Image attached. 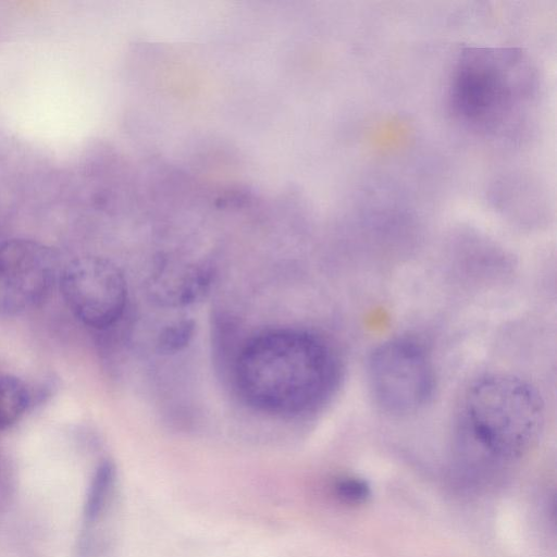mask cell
<instances>
[{
    "label": "cell",
    "instance_id": "cell-1",
    "mask_svg": "<svg viewBox=\"0 0 557 557\" xmlns=\"http://www.w3.org/2000/svg\"><path fill=\"white\" fill-rule=\"evenodd\" d=\"M240 397L258 411L296 417L309 413L332 395L339 376L331 345L307 330L280 327L251 337L234 368Z\"/></svg>",
    "mask_w": 557,
    "mask_h": 557
},
{
    "label": "cell",
    "instance_id": "cell-2",
    "mask_svg": "<svg viewBox=\"0 0 557 557\" xmlns=\"http://www.w3.org/2000/svg\"><path fill=\"white\" fill-rule=\"evenodd\" d=\"M537 71L522 49L467 47L451 70L448 106L465 127L485 136L511 134L535 107Z\"/></svg>",
    "mask_w": 557,
    "mask_h": 557
},
{
    "label": "cell",
    "instance_id": "cell-3",
    "mask_svg": "<svg viewBox=\"0 0 557 557\" xmlns=\"http://www.w3.org/2000/svg\"><path fill=\"white\" fill-rule=\"evenodd\" d=\"M543 421L544 404L536 388L511 374L480 377L462 401L461 425L467 440L495 460H510L527 451Z\"/></svg>",
    "mask_w": 557,
    "mask_h": 557
},
{
    "label": "cell",
    "instance_id": "cell-4",
    "mask_svg": "<svg viewBox=\"0 0 557 557\" xmlns=\"http://www.w3.org/2000/svg\"><path fill=\"white\" fill-rule=\"evenodd\" d=\"M368 379L377 405L393 414H408L433 396L435 375L424 348L409 338L377 346L368 362Z\"/></svg>",
    "mask_w": 557,
    "mask_h": 557
},
{
    "label": "cell",
    "instance_id": "cell-5",
    "mask_svg": "<svg viewBox=\"0 0 557 557\" xmlns=\"http://www.w3.org/2000/svg\"><path fill=\"white\" fill-rule=\"evenodd\" d=\"M60 288L70 311L91 329L111 327L126 308L125 277L102 257L84 256L69 262L61 273Z\"/></svg>",
    "mask_w": 557,
    "mask_h": 557
},
{
    "label": "cell",
    "instance_id": "cell-6",
    "mask_svg": "<svg viewBox=\"0 0 557 557\" xmlns=\"http://www.w3.org/2000/svg\"><path fill=\"white\" fill-rule=\"evenodd\" d=\"M58 255L26 238L0 243V315L14 317L38 307L57 280Z\"/></svg>",
    "mask_w": 557,
    "mask_h": 557
},
{
    "label": "cell",
    "instance_id": "cell-7",
    "mask_svg": "<svg viewBox=\"0 0 557 557\" xmlns=\"http://www.w3.org/2000/svg\"><path fill=\"white\" fill-rule=\"evenodd\" d=\"M211 276L210 270L203 264L165 259L150 274L148 293L162 306H187L207 293Z\"/></svg>",
    "mask_w": 557,
    "mask_h": 557
},
{
    "label": "cell",
    "instance_id": "cell-8",
    "mask_svg": "<svg viewBox=\"0 0 557 557\" xmlns=\"http://www.w3.org/2000/svg\"><path fill=\"white\" fill-rule=\"evenodd\" d=\"M116 471L110 460H103L96 468L84 502V523L94 524L106 510L115 483Z\"/></svg>",
    "mask_w": 557,
    "mask_h": 557
},
{
    "label": "cell",
    "instance_id": "cell-9",
    "mask_svg": "<svg viewBox=\"0 0 557 557\" xmlns=\"http://www.w3.org/2000/svg\"><path fill=\"white\" fill-rule=\"evenodd\" d=\"M30 401L27 386L18 377L8 374L0 375V431L15 422L26 411Z\"/></svg>",
    "mask_w": 557,
    "mask_h": 557
},
{
    "label": "cell",
    "instance_id": "cell-10",
    "mask_svg": "<svg viewBox=\"0 0 557 557\" xmlns=\"http://www.w3.org/2000/svg\"><path fill=\"white\" fill-rule=\"evenodd\" d=\"M195 332L193 320H177L165 326L159 335V347L165 352H175L188 345Z\"/></svg>",
    "mask_w": 557,
    "mask_h": 557
},
{
    "label": "cell",
    "instance_id": "cell-11",
    "mask_svg": "<svg viewBox=\"0 0 557 557\" xmlns=\"http://www.w3.org/2000/svg\"><path fill=\"white\" fill-rule=\"evenodd\" d=\"M334 492L342 502L350 505L363 504L371 496L369 483L358 478L338 480L334 485Z\"/></svg>",
    "mask_w": 557,
    "mask_h": 557
}]
</instances>
